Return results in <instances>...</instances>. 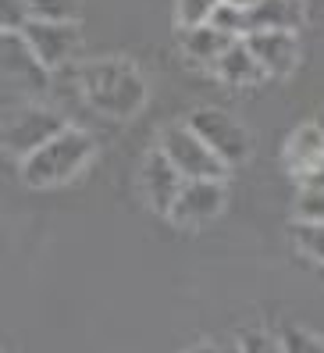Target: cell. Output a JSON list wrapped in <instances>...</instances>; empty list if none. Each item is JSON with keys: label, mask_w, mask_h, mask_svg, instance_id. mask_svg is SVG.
<instances>
[{"label": "cell", "mask_w": 324, "mask_h": 353, "mask_svg": "<svg viewBox=\"0 0 324 353\" xmlns=\"http://www.w3.org/2000/svg\"><path fill=\"white\" fill-rule=\"evenodd\" d=\"M250 50L264 65L268 79H285L299 65V39L296 32H274V29H257L246 36Z\"/></svg>", "instance_id": "10"}, {"label": "cell", "mask_w": 324, "mask_h": 353, "mask_svg": "<svg viewBox=\"0 0 324 353\" xmlns=\"http://www.w3.org/2000/svg\"><path fill=\"white\" fill-rule=\"evenodd\" d=\"M193 353H242V346H239V339H232V343H199Z\"/></svg>", "instance_id": "24"}, {"label": "cell", "mask_w": 324, "mask_h": 353, "mask_svg": "<svg viewBox=\"0 0 324 353\" xmlns=\"http://www.w3.org/2000/svg\"><path fill=\"white\" fill-rule=\"evenodd\" d=\"M296 182H299V190H324V157L314 164L307 175H299Z\"/></svg>", "instance_id": "23"}, {"label": "cell", "mask_w": 324, "mask_h": 353, "mask_svg": "<svg viewBox=\"0 0 324 353\" xmlns=\"http://www.w3.org/2000/svg\"><path fill=\"white\" fill-rule=\"evenodd\" d=\"M157 147L168 154V161L186 179H221L225 182V175H228V164L207 147L204 136L189 121H171V125H164L157 136Z\"/></svg>", "instance_id": "5"}, {"label": "cell", "mask_w": 324, "mask_h": 353, "mask_svg": "<svg viewBox=\"0 0 324 353\" xmlns=\"http://www.w3.org/2000/svg\"><path fill=\"white\" fill-rule=\"evenodd\" d=\"M214 75L232 82V86H257V82L268 79L264 65L257 61V54L250 50L246 39H235V43L221 54V61L214 65Z\"/></svg>", "instance_id": "12"}, {"label": "cell", "mask_w": 324, "mask_h": 353, "mask_svg": "<svg viewBox=\"0 0 324 353\" xmlns=\"http://www.w3.org/2000/svg\"><path fill=\"white\" fill-rule=\"evenodd\" d=\"M186 121L199 136H204V143L228 164V168H239V164L250 161V154H253L250 132L242 129L228 111H221V108H196Z\"/></svg>", "instance_id": "6"}, {"label": "cell", "mask_w": 324, "mask_h": 353, "mask_svg": "<svg viewBox=\"0 0 324 353\" xmlns=\"http://www.w3.org/2000/svg\"><path fill=\"white\" fill-rule=\"evenodd\" d=\"M78 90H83L86 103L96 114H104L111 121H129L147 103V82L139 75V68L125 57L86 61L78 68Z\"/></svg>", "instance_id": "1"}, {"label": "cell", "mask_w": 324, "mask_h": 353, "mask_svg": "<svg viewBox=\"0 0 324 353\" xmlns=\"http://www.w3.org/2000/svg\"><path fill=\"white\" fill-rule=\"evenodd\" d=\"M281 346H285V353H324V339L310 336V332L303 328H281Z\"/></svg>", "instance_id": "19"}, {"label": "cell", "mask_w": 324, "mask_h": 353, "mask_svg": "<svg viewBox=\"0 0 324 353\" xmlns=\"http://www.w3.org/2000/svg\"><path fill=\"white\" fill-rule=\"evenodd\" d=\"M314 121H317V129H321V132H324V111H321V114H317V118H314Z\"/></svg>", "instance_id": "26"}, {"label": "cell", "mask_w": 324, "mask_h": 353, "mask_svg": "<svg viewBox=\"0 0 324 353\" xmlns=\"http://www.w3.org/2000/svg\"><path fill=\"white\" fill-rule=\"evenodd\" d=\"M296 221H324V190H299Z\"/></svg>", "instance_id": "20"}, {"label": "cell", "mask_w": 324, "mask_h": 353, "mask_svg": "<svg viewBox=\"0 0 324 353\" xmlns=\"http://www.w3.org/2000/svg\"><path fill=\"white\" fill-rule=\"evenodd\" d=\"M22 36L29 39V47L36 50V57L43 61L50 72H61L78 61L83 50V32L78 22H57V18H29L22 26Z\"/></svg>", "instance_id": "7"}, {"label": "cell", "mask_w": 324, "mask_h": 353, "mask_svg": "<svg viewBox=\"0 0 324 353\" xmlns=\"http://www.w3.org/2000/svg\"><path fill=\"white\" fill-rule=\"evenodd\" d=\"M239 346H242V353H285V346H281L278 336H268V332H260V328L242 332Z\"/></svg>", "instance_id": "21"}, {"label": "cell", "mask_w": 324, "mask_h": 353, "mask_svg": "<svg viewBox=\"0 0 324 353\" xmlns=\"http://www.w3.org/2000/svg\"><path fill=\"white\" fill-rule=\"evenodd\" d=\"M210 26L221 29L225 36H232V39H246L253 32L250 29V8H232V4H217Z\"/></svg>", "instance_id": "16"}, {"label": "cell", "mask_w": 324, "mask_h": 353, "mask_svg": "<svg viewBox=\"0 0 324 353\" xmlns=\"http://www.w3.org/2000/svg\"><path fill=\"white\" fill-rule=\"evenodd\" d=\"M307 26V0H257L250 8V29L299 32Z\"/></svg>", "instance_id": "11"}, {"label": "cell", "mask_w": 324, "mask_h": 353, "mask_svg": "<svg viewBox=\"0 0 324 353\" xmlns=\"http://www.w3.org/2000/svg\"><path fill=\"white\" fill-rule=\"evenodd\" d=\"M83 0H29L32 18H57V22H75Z\"/></svg>", "instance_id": "18"}, {"label": "cell", "mask_w": 324, "mask_h": 353, "mask_svg": "<svg viewBox=\"0 0 324 353\" xmlns=\"http://www.w3.org/2000/svg\"><path fill=\"white\" fill-rule=\"evenodd\" d=\"M93 154H96V139L86 129L68 125L47 147H39L36 154H29L22 161V179L32 190H57V185L72 182L75 175H83Z\"/></svg>", "instance_id": "2"}, {"label": "cell", "mask_w": 324, "mask_h": 353, "mask_svg": "<svg viewBox=\"0 0 324 353\" xmlns=\"http://www.w3.org/2000/svg\"><path fill=\"white\" fill-rule=\"evenodd\" d=\"M221 0H175V22L178 29H196V26H207L214 11H217Z\"/></svg>", "instance_id": "17"}, {"label": "cell", "mask_w": 324, "mask_h": 353, "mask_svg": "<svg viewBox=\"0 0 324 353\" xmlns=\"http://www.w3.org/2000/svg\"><path fill=\"white\" fill-rule=\"evenodd\" d=\"M221 211H225V182L221 179H189L182 185L168 221L175 228L196 232V228H204L207 221H214Z\"/></svg>", "instance_id": "8"}, {"label": "cell", "mask_w": 324, "mask_h": 353, "mask_svg": "<svg viewBox=\"0 0 324 353\" xmlns=\"http://www.w3.org/2000/svg\"><path fill=\"white\" fill-rule=\"evenodd\" d=\"M68 129V118L47 108L39 100H18L14 108L8 111V121H4V147L14 154V157H29L36 154L39 147H47L54 136H61Z\"/></svg>", "instance_id": "3"}, {"label": "cell", "mask_w": 324, "mask_h": 353, "mask_svg": "<svg viewBox=\"0 0 324 353\" xmlns=\"http://www.w3.org/2000/svg\"><path fill=\"white\" fill-rule=\"evenodd\" d=\"M292 243L303 257L324 264V221H296L292 225Z\"/></svg>", "instance_id": "15"}, {"label": "cell", "mask_w": 324, "mask_h": 353, "mask_svg": "<svg viewBox=\"0 0 324 353\" xmlns=\"http://www.w3.org/2000/svg\"><path fill=\"white\" fill-rule=\"evenodd\" d=\"M29 18V0H0V29H22Z\"/></svg>", "instance_id": "22"}, {"label": "cell", "mask_w": 324, "mask_h": 353, "mask_svg": "<svg viewBox=\"0 0 324 353\" xmlns=\"http://www.w3.org/2000/svg\"><path fill=\"white\" fill-rule=\"evenodd\" d=\"M0 57H4V90L18 100H39L50 90V68L36 57L22 29L0 32Z\"/></svg>", "instance_id": "4"}, {"label": "cell", "mask_w": 324, "mask_h": 353, "mask_svg": "<svg viewBox=\"0 0 324 353\" xmlns=\"http://www.w3.org/2000/svg\"><path fill=\"white\" fill-rule=\"evenodd\" d=\"M321 157H324V132L317 129V121H310V125H299V129L285 139V154H281V161H285V168H289L292 179L307 175Z\"/></svg>", "instance_id": "13"}, {"label": "cell", "mask_w": 324, "mask_h": 353, "mask_svg": "<svg viewBox=\"0 0 324 353\" xmlns=\"http://www.w3.org/2000/svg\"><path fill=\"white\" fill-rule=\"evenodd\" d=\"M186 182H189V179L175 168L160 147H153V150L143 157V168H139V190H143V200H147L150 211H157V214L168 218Z\"/></svg>", "instance_id": "9"}, {"label": "cell", "mask_w": 324, "mask_h": 353, "mask_svg": "<svg viewBox=\"0 0 324 353\" xmlns=\"http://www.w3.org/2000/svg\"><path fill=\"white\" fill-rule=\"evenodd\" d=\"M178 43H182V54H186L189 61H196V65H204V68L214 72V65L221 61V54H225L235 39L225 36L221 29H214V26L207 22V26H196V29H182Z\"/></svg>", "instance_id": "14"}, {"label": "cell", "mask_w": 324, "mask_h": 353, "mask_svg": "<svg viewBox=\"0 0 324 353\" xmlns=\"http://www.w3.org/2000/svg\"><path fill=\"white\" fill-rule=\"evenodd\" d=\"M221 4H232V8H253L257 0H221Z\"/></svg>", "instance_id": "25"}]
</instances>
